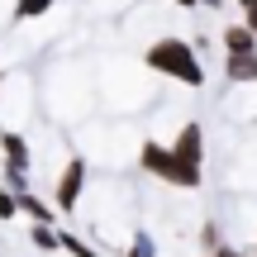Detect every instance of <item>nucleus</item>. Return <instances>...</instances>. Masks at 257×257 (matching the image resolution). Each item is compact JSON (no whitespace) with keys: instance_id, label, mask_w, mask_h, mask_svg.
I'll return each mask as SVG.
<instances>
[{"instance_id":"nucleus-1","label":"nucleus","mask_w":257,"mask_h":257,"mask_svg":"<svg viewBox=\"0 0 257 257\" xmlns=\"http://www.w3.org/2000/svg\"><path fill=\"white\" fill-rule=\"evenodd\" d=\"M143 67L153 76H167V81L186 86V91H200L205 86L200 53H195V43L181 38V34H162V38H153V43H143Z\"/></svg>"},{"instance_id":"nucleus-2","label":"nucleus","mask_w":257,"mask_h":257,"mask_svg":"<svg viewBox=\"0 0 257 257\" xmlns=\"http://www.w3.org/2000/svg\"><path fill=\"white\" fill-rule=\"evenodd\" d=\"M86 186H91V162H86L81 153H72L62 162V172L53 176V205L62 214H72V210H81V200H86Z\"/></svg>"},{"instance_id":"nucleus-3","label":"nucleus","mask_w":257,"mask_h":257,"mask_svg":"<svg viewBox=\"0 0 257 257\" xmlns=\"http://www.w3.org/2000/svg\"><path fill=\"white\" fill-rule=\"evenodd\" d=\"M167 148H172L176 162L205 172V124H200V119H181V124H176V134L167 138Z\"/></svg>"},{"instance_id":"nucleus-4","label":"nucleus","mask_w":257,"mask_h":257,"mask_svg":"<svg viewBox=\"0 0 257 257\" xmlns=\"http://www.w3.org/2000/svg\"><path fill=\"white\" fill-rule=\"evenodd\" d=\"M0 167H19V172H34V148L19 128H0Z\"/></svg>"},{"instance_id":"nucleus-5","label":"nucleus","mask_w":257,"mask_h":257,"mask_svg":"<svg viewBox=\"0 0 257 257\" xmlns=\"http://www.w3.org/2000/svg\"><path fill=\"white\" fill-rule=\"evenodd\" d=\"M219 43H224V57L257 53V34H252L248 24H243V19H238V24H224V29H219Z\"/></svg>"},{"instance_id":"nucleus-6","label":"nucleus","mask_w":257,"mask_h":257,"mask_svg":"<svg viewBox=\"0 0 257 257\" xmlns=\"http://www.w3.org/2000/svg\"><path fill=\"white\" fill-rule=\"evenodd\" d=\"M224 81L229 86H257V53L224 57Z\"/></svg>"},{"instance_id":"nucleus-7","label":"nucleus","mask_w":257,"mask_h":257,"mask_svg":"<svg viewBox=\"0 0 257 257\" xmlns=\"http://www.w3.org/2000/svg\"><path fill=\"white\" fill-rule=\"evenodd\" d=\"M19 214H29L34 224H57V219H62V214H57V205L43 200V195H34V191L19 195Z\"/></svg>"},{"instance_id":"nucleus-8","label":"nucleus","mask_w":257,"mask_h":257,"mask_svg":"<svg viewBox=\"0 0 257 257\" xmlns=\"http://www.w3.org/2000/svg\"><path fill=\"white\" fill-rule=\"evenodd\" d=\"M195 248H200L205 257L224 248V224L214 219V214H210V219H200V224H195Z\"/></svg>"},{"instance_id":"nucleus-9","label":"nucleus","mask_w":257,"mask_h":257,"mask_svg":"<svg viewBox=\"0 0 257 257\" xmlns=\"http://www.w3.org/2000/svg\"><path fill=\"white\" fill-rule=\"evenodd\" d=\"M53 5L57 0H15V5H10V24H34V19H43Z\"/></svg>"},{"instance_id":"nucleus-10","label":"nucleus","mask_w":257,"mask_h":257,"mask_svg":"<svg viewBox=\"0 0 257 257\" xmlns=\"http://www.w3.org/2000/svg\"><path fill=\"white\" fill-rule=\"evenodd\" d=\"M29 243H34L38 252H62V229H53V224H34V229H29Z\"/></svg>"},{"instance_id":"nucleus-11","label":"nucleus","mask_w":257,"mask_h":257,"mask_svg":"<svg viewBox=\"0 0 257 257\" xmlns=\"http://www.w3.org/2000/svg\"><path fill=\"white\" fill-rule=\"evenodd\" d=\"M62 252H67V257H100L95 243H86L81 233H72V229H62Z\"/></svg>"},{"instance_id":"nucleus-12","label":"nucleus","mask_w":257,"mask_h":257,"mask_svg":"<svg viewBox=\"0 0 257 257\" xmlns=\"http://www.w3.org/2000/svg\"><path fill=\"white\" fill-rule=\"evenodd\" d=\"M119 257H162V252H157V243H153V233H143V229H138L134 238H128V248H124Z\"/></svg>"},{"instance_id":"nucleus-13","label":"nucleus","mask_w":257,"mask_h":257,"mask_svg":"<svg viewBox=\"0 0 257 257\" xmlns=\"http://www.w3.org/2000/svg\"><path fill=\"white\" fill-rule=\"evenodd\" d=\"M10 219H19V195L10 186H0V224H10Z\"/></svg>"},{"instance_id":"nucleus-14","label":"nucleus","mask_w":257,"mask_h":257,"mask_svg":"<svg viewBox=\"0 0 257 257\" xmlns=\"http://www.w3.org/2000/svg\"><path fill=\"white\" fill-rule=\"evenodd\" d=\"M243 24H248V29H252V34H257V0H252V5H248V10H243Z\"/></svg>"},{"instance_id":"nucleus-15","label":"nucleus","mask_w":257,"mask_h":257,"mask_svg":"<svg viewBox=\"0 0 257 257\" xmlns=\"http://www.w3.org/2000/svg\"><path fill=\"white\" fill-rule=\"evenodd\" d=\"M167 5H176V10H200V0H167Z\"/></svg>"},{"instance_id":"nucleus-16","label":"nucleus","mask_w":257,"mask_h":257,"mask_svg":"<svg viewBox=\"0 0 257 257\" xmlns=\"http://www.w3.org/2000/svg\"><path fill=\"white\" fill-rule=\"evenodd\" d=\"M200 5H205V10H224L229 0H200Z\"/></svg>"},{"instance_id":"nucleus-17","label":"nucleus","mask_w":257,"mask_h":257,"mask_svg":"<svg viewBox=\"0 0 257 257\" xmlns=\"http://www.w3.org/2000/svg\"><path fill=\"white\" fill-rule=\"evenodd\" d=\"M248 5H252V0H238V10H248Z\"/></svg>"},{"instance_id":"nucleus-18","label":"nucleus","mask_w":257,"mask_h":257,"mask_svg":"<svg viewBox=\"0 0 257 257\" xmlns=\"http://www.w3.org/2000/svg\"><path fill=\"white\" fill-rule=\"evenodd\" d=\"M252 257H257V248H252Z\"/></svg>"}]
</instances>
